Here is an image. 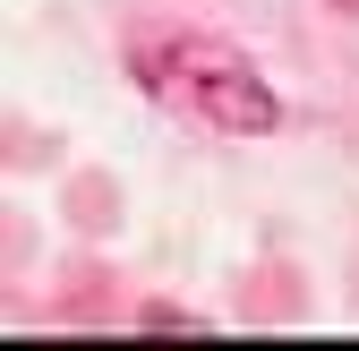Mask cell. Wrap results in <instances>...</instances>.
<instances>
[{"label":"cell","mask_w":359,"mask_h":351,"mask_svg":"<svg viewBox=\"0 0 359 351\" xmlns=\"http://www.w3.org/2000/svg\"><path fill=\"white\" fill-rule=\"evenodd\" d=\"M137 77L154 86L163 103H180V112H197L205 128H222V138H274V128H283V95L240 52H222V43L163 34V43L137 52Z\"/></svg>","instance_id":"cell-1"},{"label":"cell","mask_w":359,"mask_h":351,"mask_svg":"<svg viewBox=\"0 0 359 351\" xmlns=\"http://www.w3.org/2000/svg\"><path fill=\"white\" fill-rule=\"evenodd\" d=\"M334 9H342V18H359V0H334Z\"/></svg>","instance_id":"cell-2"}]
</instances>
